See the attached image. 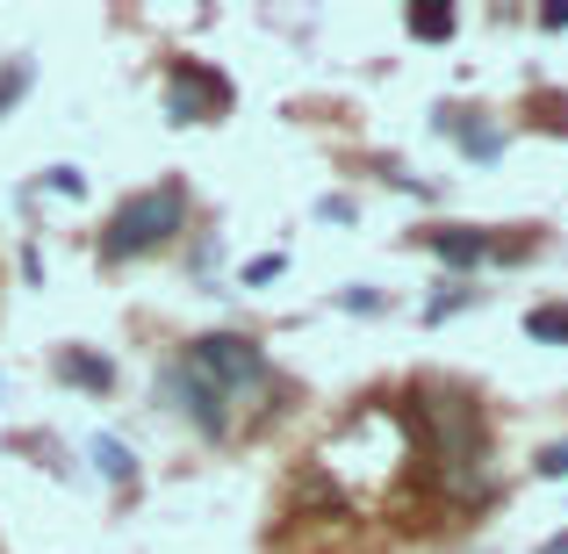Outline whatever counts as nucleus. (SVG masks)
I'll list each match as a JSON object with an SVG mask.
<instances>
[{"label":"nucleus","mask_w":568,"mask_h":554,"mask_svg":"<svg viewBox=\"0 0 568 554\" xmlns=\"http://www.w3.org/2000/svg\"><path fill=\"white\" fill-rule=\"evenodd\" d=\"M166 389H173L181 417L202 440H231V432L274 396V367H266V353L252 346L245 332H209L166 367Z\"/></svg>","instance_id":"f257e3e1"},{"label":"nucleus","mask_w":568,"mask_h":554,"mask_svg":"<svg viewBox=\"0 0 568 554\" xmlns=\"http://www.w3.org/2000/svg\"><path fill=\"white\" fill-rule=\"evenodd\" d=\"M187 223V188L181 181H159V188H138L109 209L101 223V260H144V252L173 245V231Z\"/></svg>","instance_id":"f03ea898"},{"label":"nucleus","mask_w":568,"mask_h":554,"mask_svg":"<svg viewBox=\"0 0 568 554\" xmlns=\"http://www.w3.org/2000/svg\"><path fill=\"white\" fill-rule=\"evenodd\" d=\"M432 425H439V475L454 497H483L489 490V432L460 389H432Z\"/></svg>","instance_id":"7ed1b4c3"},{"label":"nucleus","mask_w":568,"mask_h":554,"mask_svg":"<svg viewBox=\"0 0 568 554\" xmlns=\"http://www.w3.org/2000/svg\"><path fill=\"white\" fill-rule=\"evenodd\" d=\"M223 109H231V80L194 66V58H173L166 66V115L173 123H216Z\"/></svg>","instance_id":"20e7f679"},{"label":"nucleus","mask_w":568,"mask_h":554,"mask_svg":"<svg viewBox=\"0 0 568 554\" xmlns=\"http://www.w3.org/2000/svg\"><path fill=\"white\" fill-rule=\"evenodd\" d=\"M432 130H439V138H454L468 159H497V152H504V130L483 123L475 109H439V115H432Z\"/></svg>","instance_id":"39448f33"},{"label":"nucleus","mask_w":568,"mask_h":554,"mask_svg":"<svg viewBox=\"0 0 568 554\" xmlns=\"http://www.w3.org/2000/svg\"><path fill=\"white\" fill-rule=\"evenodd\" d=\"M425 245L439 252L446 266H483L489 252H497V238H489V231H475V223H446V231H432V238H425Z\"/></svg>","instance_id":"423d86ee"},{"label":"nucleus","mask_w":568,"mask_h":554,"mask_svg":"<svg viewBox=\"0 0 568 554\" xmlns=\"http://www.w3.org/2000/svg\"><path fill=\"white\" fill-rule=\"evenodd\" d=\"M58 382H72V389H109L115 382V361H101V353H80V346H65L58 353Z\"/></svg>","instance_id":"0eeeda50"},{"label":"nucleus","mask_w":568,"mask_h":554,"mask_svg":"<svg viewBox=\"0 0 568 554\" xmlns=\"http://www.w3.org/2000/svg\"><path fill=\"white\" fill-rule=\"evenodd\" d=\"M87 454H94V469L109 475L115 490H130V483H138V454H130L123 440H94V446H87Z\"/></svg>","instance_id":"6e6552de"},{"label":"nucleus","mask_w":568,"mask_h":554,"mask_svg":"<svg viewBox=\"0 0 568 554\" xmlns=\"http://www.w3.org/2000/svg\"><path fill=\"white\" fill-rule=\"evenodd\" d=\"M403 29H410L417 43H446L460 29V14L454 8H410V14H403Z\"/></svg>","instance_id":"1a4fd4ad"},{"label":"nucleus","mask_w":568,"mask_h":554,"mask_svg":"<svg viewBox=\"0 0 568 554\" xmlns=\"http://www.w3.org/2000/svg\"><path fill=\"white\" fill-rule=\"evenodd\" d=\"M526 332L540 339V346H568V303H540V310H526Z\"/></svg>","instance_id":"9d476101"},{"label":"nucleus","mask_w":568,"mask_h":554,"mask_svg":"<svg viewBox=\"0 0 568 554\" xmlns=\"http://www.w3.org/2000/svg\"><path fill=\"white\" fill-rule=\"evenodd\" d=\"M281 266H288V252H260V260H245V289H266V281H281Z\"/></svg>","instance_id":"9b49d317"},{"label":"nucleus","mask_w":568,"mask_h":554,"mask_svg":"<svg viewBox=\"0 0 568 554\" xmlns=\"http://www.w3.org/2000/svg\"><path fill=\"white\" fill-rule=\"evenodd\" d=\"M468 303H475V289H446V295H432V303H425V324H446L454 310H468Z\"/></svg>","instance_id":"f8f14e48"},{"label":"nucleus","mask_w":568,"mask_h":554,"mask_svg":"<svg viewBox=\"0 0 568 554\" xmlns=\"http://www.w3.org/2000/svg\"><path fill=\"white\" fill-rule=\"evenodd\" d=\"M532 475H540V483H561V475H568V440L540 446V461H532Z\"/></svg>","instance_id":"ddd939ff"},{"label":"nucleus","mask_w":568,"mask_h":554,"mask_svg":"<svg viewBox=\"0 0 568 554\" xmlns=\"http://www.w3.org/2000/svg\"><path fill=\"white\" fill-rule=\"evenodd\" d=\"M22 87H29V58H14V66L0 72V115H8L14 101H22Z\"/></svg>","instance_id":"4468645a"},{"label":"nucleus","mask_w":568,"mask_h":554,"mask_svg":"<svg viewBox=\"0 0 568 554\" xmlns=\"http://www.w3.org/2000/svg\"><path fill=\"white\" fill-rule=\"evenodd\" d=\"M43 181H51L58 194H80V188H87V181H80V167H51V173H43Z\"/></svg>","instance_id":"2eb2a0df"},{"label":"nucleus","mask_w":568,"mask_h":554,"mask_svg":"<svg viewBox=\"0 0 568 554\" xmlns=\"http://www.w3.org/2000/svg\"><path fill=\"white\" fill-rule=\"evenodd\" d=\"M317 216H324V223H353V202H332V194H324V202H317Z\"/></svg>","instance_id":"dca6fc26"},{"label":"nucleus","mask_w":568,"mask_h":554,"mask_svg":"<svg viewBox=\"0 0 568 554\" xmlns=\"http://www.w3.org/2000/svg\"><path fill=\"white\" fill-rule=\"evenodd\" d=\"M338 303H346V310H382V295H375V289H346Z\"/></svg>","instance_id":"f3484780"},{"label":"nucleus","mask_w":568,"mask_h":554,"mask_svg":"<svg viewBox=\"0 0 568 554\" xmlns=\"http://www.w3.org/2000/svg\"><path fill=\"white\" fill-rule=\"evenodd\" d=\"M540 554H568V533H555V541H547V547H540Z\"/></svg>","instance_id":"a211bd4d"}]
</instances>
